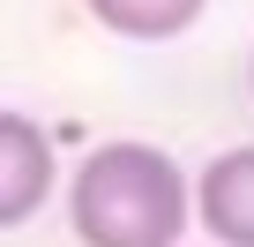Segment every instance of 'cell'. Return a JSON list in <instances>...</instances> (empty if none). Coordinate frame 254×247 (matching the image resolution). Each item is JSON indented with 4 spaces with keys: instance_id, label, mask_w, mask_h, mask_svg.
Segmentation results:
<instances>
[{
    "instance_id": "obj_3",
    "label": "cell",
    "mask_w": 254,
    "mask_h": 247,
    "mask_svg": "<svg viewBox=\"0 0 254 247\" xmlns=\"http://www.w3.org/2000/svg\"><path fill=\"white\" fill-rule=\"evenodd\" d=\"M194 225L209 232V247H254V143L194 172Z\"/></svg>"
},
{
    "instance_id": "obj_4",
    "label": "cell",
    "mask_w": 254,
    "mask_h": 247,
    "mask_svg": "<svg viewBox=\"0 0 254 247\" xmlns=\"http://www.w3.org/2000/svg\"><path fill=\"white\" fill-rule=\"evenodd\" d=\"M97 15V30L112 38H135V45H165V38H187L202 23L209 0H82Z\"/></svg>"
},
{
    "instance_id": "obj_5",
    "label": "cell",
    "mask_w": 254,
    "mask_h": 247,
    "mask_svg": "<svg viewBox=\"0 0 254 247\" xmlns=\"http://www.w3.org/2000/svg\"><path fill=\"white\" fill-rule=\"evenodd\" d=\"M247 82H254V60H247Z\"/></svg>"
},
{
    "instance_id": "obj_1",
    "label": "cell",
    "mask_w": 254,
    "mask_h": 247,
    "mask_svg": "<svg viewBox=\"0 0 254 247\" xmlns=\"http://www.w3.org/2000/svg\"><path fill=\"white\" fill-rule=\"evenodd\" d=\"M194 225V180L157 143H97L67 180V232L82 247H180Z\"/></svg>"
},
{
    "instance_id": "obj_2",
    "label": "cell",
    "mask_w": 254,
    "mask_h": 247,
    "mask_svg": "<svg viewBox=\"0 0 254 247\" xmlns=\"http://www.w3.org/2000/svg\"><path fill=\"white\" fill-rule=\"evenodd\" d=\"M53 180H60V165H53V135L38 128L30 112H0V225H30L38 210H45V195H53Z\"/></svg>"
}]
</instances>
